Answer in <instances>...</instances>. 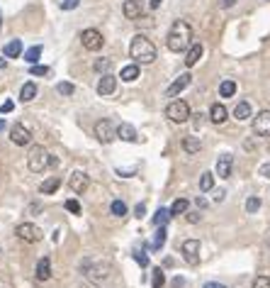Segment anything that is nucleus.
Instances as JSON below:
<instances>
[{"label":"nucleus","instance_id":"393cba45","mask_svg":"<svg viewBox=\"0 0 270 288\" xmlns=\"http://www.w3.org/2000/svg\"><path fill=\"white\" fill-rule=\"evenodd\" d=\"M34 95H37V86H34L32 81H27V83L20 88V100H22V103H30V100H34Z\"/></svg>","mask_w":270,"mask_h":288},{"label":"nucleus","instance_id":"de8ad7c7","mask_svg":"<svg viewBox=\"0 0 270 288\" xmlns=\"http://www.w3.org/2000/svg\"><path fill=\"white\" fill-rule=\"evenodd\" d=\"M217 5H219V8H234L236 0H217Z\"/></svg>","mask_w":270,"mask_h":288},{"label":"nucleus","instance_id":"3c124183","mask_svg":"<svg viewBox=\"0 0 270 288\" xmlns=\"http://www.w3.org/2000/svg\"><path fill=\"white\" fill-rule=\"evenodd\" d=\"M224 196H226V193H224V191H219V193L214 196V203H221V200H224Z\"/></svg>","mask_w":270,"mask_h":288},{"label":"nucleus","instance_id":"f257e3e1","mask_svg":"<svg viewBox=\"0 0 270 288\" xmlns=\"http://www.w3.org/2000/svg\"><path fill=\"white\" fill-rule=\"evenodd\" d=\"M166 44H168V49L175 52V54L187 52L190 44H192V27H190V22L175 20L173 27H170V32H168V37H166Z\"/></svg>","mask_w":270,"mask_h":288},{"label":"nucleus","instance_id":"4468645a","mask_svg":"<svg viewBox=\"0 0 270 288\" xmlns=\"http://www.w3.org/2000/svg\"><path fill=\"white\" fill-rule=\"evenodd\" d=\"M202 54H204V47H202L200 42H192V44H190V49L185 52V66H187V69H192V66L202 59Z\"/></svg>","mask_w":270,"mask_h":288},{"label":"nucleus","instance_id":"6ab92c4d","mask_svg":"<svg viewBox=\"0 0 270 288\" xmlns=\"http://www.w3.org/2000/svg\"><path fill=\"white\" fill-rule=\"evenodd\" d=\"M37 281H49L51 278V259L49 256H42L39 261H37Z\"/></svg>","mask_w":270,"mask_h":288},{"label":"nucleus","instance_id":"1a4fd4ad","mask_svg":"<svg viewBox=\"0 0 270 288\" xmlns=\"http://www.w3.org/2000/svg\"><path fill=\"white\" fill-rule=\"evenodd\" d=\"M180 252H183V259H185L190 266H195V264L200 261V242H197V239H185V242L180 244Z\"/></svg>","mask_w":270,"mask_h":288},{"label":"nucleus","instance_id":"09e8293b","mask_svg":"<svg viewBox=\"0 0 270 288\" xmlns=\"http://www.w3.org/2000/svg\"><path fill=\"white\" fill-rule=\"evenodd\" d=\"M204 288H226L224 283H217V281H209V283H204Z\"/></svg>","mask_w":270,"mask_h":288},{"label":"nucleus","instance_id":"423d86ee","mask_svg":"<svg viewBox=\"0 0 270 288\" xmlns=\"http://www.w3.org/2000/svg\"><path fill=\"white\" fill-rule=\"evenodd\" d=\"M93 132H95L98 142H102V144H110V142L117 137V127H115L107 117H105V120H98L95 127H93Z\"/></svg>","mask_w":270,"mask_h":288},{"label":"nucleus","instance_id":"412c9836","mask_svg":"<svg viewBox=\"0 0 270 288\" xmlns=\"http://www.w3.org/2000/svg\"><path fill=\"white\" fill-rule=\"evenodd\" d=\"M234 117L238 120V122H246V120H251L253 117V110H251V103H246V100H241L236 108H234Z\"/></svg>","mask_w":270,"mask_h":288},{"label":"nucleus","instance_id":"8fccbe9b","mask_svg":"<svg viewBox=\"0 0 270 288\" xmlns=\"http://www.w3.org/2000/svg\"><path fill=\"white\" fill-rule=\"evenodd\" d=\"M195 117H197V120H195V129H200V127H202V117H204V115H200V112H197Z\"/></svg>","mask_w":270,"mask_h":288},{"label":"nucleus","instance_id":"b1692460","mask_svg":"<svg viewBox=\"0 0 270 288\" xmlns=\"http://www.w3.org/2000/svg\"><path fill=\"white\" fill-rule=\"evenodd\" d=\"M119 78H122V81H127V83L136 81V78H139V64H129V66H124V69H122V73H119Z\"/></svg>","mask_w":270,"mask_h":288},{"label":"nucleus","instance_id":"49530a36","mask_svg":"<svg viewBox=\"0 0 270 288\" xmlns=\"http://www.w3.org/2000/svg\"><path fill=\"white\" fill-rule=\"evenodd\" d=\"M258 174H260L263 179H270V164H263V166L258 169Z\"/></svg>","mask_w":270,"mask_h":288},{"label":"nucleus","instance_id":"20e7f679","mask_svg":"<svg viewBox=\"0 0 270 288\" xmlns=\"http://www.w3.org/2000/svg\"><path fill=\"white\" fill-rule=\"evenodd\" d=\"M27 166H30V171H34V174H44V169L49 166V154H47V149L44 147H32L30 149V157H27Z\"/></svg>","mask_w":270,"mask_h":288},{"label":"nucleus","instance_id":"c03bdc74","mask_svg":"<svg viewBox=\"0 0 270 288\" xmlns=\"http://www.w3.org/2000/svg\"><path fill=\"white\" fill-rule=\"evenodd\" d=\"M13 108H15V103H13V100H5L3 105H0V112H3V115H5V112H10Z\"/></svg>","mask_w":270,"mask_h":288},{"label":"nucleus","instance_id":"5701e85b","mask_svg":"<svg viewBox=\"0 0 270 288\" xmlns=\"http://www.w3.org/2000/svg\"><path fill=\"white\" fill-rule=\"evenodd\" d=\"M3 54H5L8 59H17V56L22 54V42H20V39L8 42V44H5V49H3Z\"/></svg>","mask_w":270,"mask_h":288},{"label":"nucleus","instance_id":"6e6552de","mask_svg":"<svg viewBox=\"0 0 270 288\" xmlns=\"http://www.w3.org/2000/svg\"><path fill=\"white\" fill-rule=\"evenodd\" d=\"M81 42H83V47H85L88 52H98V49H102L105 37H102V32H98V30H83Z\"/></svg>","mask_w":270,"mask_h":288},{"label":"nucleus","instance_id":"79ce46f5","mask_svg":"<svg viewBox=\"0 0 270 288\" xmlns=\"http://www.w3.org/2000/svg\"><path fill=\"white\" fill-rule=\"evenodd\" d=\"M78 3H81V0H64L61 8H64V10H73V8H78Z\"/></svg>","mask_w":270,"mask_h":288},{"label":"nucleus","instance_id":"a878e982","mask_svg":"<svg viewBox=\"0 0 270 288\" xmlns=\"http://www.w3.org/2000/svg\"><path fill=\"white\" fill-rule=\"evenodd\" d=\"M183 149H185L187 154H197V152L202 149L200 137H185V139H183Z\"/></svg>","mask_w":270,"mask_h":288},{"label":"nucleus","instance_id":"0eeeda50","mask_svg":"<svg viewBox=\"0 0 270 288\" xmlns=\"http://www.w3.org/2000/svg\"><path fill=\"white\" fill-rule=\"evenodd\" d=\"M15 234H17L20 239L30 242V244H34V242H39V239L44 237V232H42L37 225H32V222H22V225H17Z\"/></svg>","mask_w":270,"mask_h":288},{"label":"nucleus","instance_id":"f8f14e48","mask_svg":"<svg viewBox=\"0 0 270 288\" xmlns=\"http://www.w3.org/2000/svg\"><path fill=\"white\" fill-rule=\"evenodd\" d=\"M88 183H90V179H88V174H85V171H73V174H71V179H68L71 191H73V193H78V196L88 191Z\"/></svg>","mask_w":270,"mask_h":288},{"label":"nucleus","instance_id":"c756f323","mask_svg":"<svg viewBox=\"0 0 270 288\" xmlns=\"http://www.w3.org/2000/svg\"><path fill=\"white\" fill-rule=\"evenodd\" d=\"M39 56H42V47H39V44L25 52V61H27V64H32V66H34V64L39 61Z\"/></svg>","mask_w":270,"mask_h":288},{"label":"nucleus","instance_id":"f03ea898","mask_svg":"<svg viewBox=\"0 0 270 288\" xmlns=\"http://www.w3.org/2000/svg\"><path fill=\"white\" fill-rule=\"evenodd\" d=\"M81 273L90 283H102V281L110 278L112 264H110V259H102V256H88V259L81 261Z\"/></svg>","mask_w":270,"mask_h":288},{"label":"nucleus","instance_id":"bb28decb","mask_svg":"<svg viewBox=\"0 0 270 288\" xmlns=\"http://www.w3.org/2000/svg\"><path fill=\"white\" fill-rule=\"evenodd\" d=\"M187 208H190V200H187V198H178V200L170 205V215H185Z\"/></svg>","mask_w":270,"mask_h":288},{"label":"nucleus","instance_id":"58836bf2","mask_svg":"<svg viewBox=\"0 0 270 288\" xmlns=\"http://www.w3.org/2000/svg\"><path fill=\"white\" fill-rule=\"evenodd\" d=\"M251 288H270V278L268 276H255Z\"/></svg>","mask_w":270,"mask_h":288},{"label":"nucleus","instance_id":"f704fd0d","mask_svg":"<svg viewBox=\"0 0 270 288\" xmlns=\"http://www.w3.org/2000/svg\"><path fill=\"white\" fill-rule=\"evenodd\" d=\"M166 237H168V234H166V230L161 227V230L156 232V237H153V242H151V249H161V247L166 244Z\"/></svg>","mask_w":270,"mask_h":288},{"label":"nucleus","instance_id":"e433bc0d","mask_svg":"<svg viewBox=\"0 0 270 288\" xmlns=\"http://www.w3.org/2000/svg\"><path fill=\"white\" fill-rule=\"evenodd\" d=\"M56 90H59L61 95H73V93H76V86H73V83H59Z\"/></svg>","mask_w":270,"mask_h":288},{"label":"nucleus","instance_id":"ddd939ff","mask_svg":"<svg viewBox=\"0 0 270 288\" xmlns=\"http://www.w3.org/2000/svg\"><path fill=\"white\" fill-rule=\"evenodd\" d=\"M190 81H192V76H190V73H183V76H178V78H175V81H173V83L166 88V95H168V98H175L178 93H183V90L190 86Z\"/></svg>","mask_w":270,"mask_h":288},{"label":"nucleus","instance_id":"cd10ccee","mask_svg":"<svg viewBox=\"0 0 270 288\" xmlns=\"http://www.w3.org/2000/svg\"><path fill=\"white\" fill-rule=\"evenodd\" d=\"M170 217H173V215H170V210H166V208H158V210H156V215H153V225H156V227H163V225H166Z\"/></svg>","mask_w":270,"mask_h":288},{"label":"nucleus","instance_id":"a18cd8bd","mask_svg":"<svg viewBox=\"0 0 270 288\" xmlns=\"http://www.w3.org/2000/svg\"><path fill=\"white\" fill-rule=\"evenodd\" d=\"M185 215H187V222H192V225H197V222H200V217H202L200 213H185Z\"/></svg>","mask_w":270,"mask_h":288},{"label":"nucleus","instance_id":"ea45409f","mask_svg":"<svg viewBox=\"0 0 270 288\" xmlns=\"http://www.w3.org/2000/svg\"><path fill=\"white\" fill-rule=\"evenodd\" d=\"M30 73H32V76H49V66H37V64H34V66L30 69Z\"/></svg>","mask_w":270,"mask_h":288},{"label":"nucleus","instance_id":"4c0bfd02","mask_svg":"<svg viewBox=\"0 0 270 288\" xmlns=\"http://www.w3.org/2000/svg\"><path fill=\"white\" fill-rule=\"evenodd\" d=\"M134 261H136L141 269H146V266H149V254H146V252H134Z\"/></svg>","mask_w":270,"mask_h":288},{"label":"nucleus","instance_id":"4d7b16f0","mask_svg":"<svg viewBox=\"0 0 270 288\" xmlns=\"http://www.w3.org/2000/svg\"><path fill=\"white\" fill-rule=\"evenodd\" d=\"M268 152H270V144H268Z\"/></svg>","mask_w":270,"mask_h":288},{"label":"nucleus","instance_id":"864d4df0","mask_svg":"<svg viewBox=\"0 0 270 288\" xmlns=\"http://www.w3.org/2000/svg\"><path fill=\"white\" fill-rule=\"evenodd\" d=\"M183 283H185V281H183V278H180V276H178V278H175V281H173V286H175V288H180V286H183Z\"/></svg>","mask_w":270,"mask_h":288},{"label":"nucleus","instance_id":"dca6fc26","mask_svg":"<svg viewBox=\"0 0 270 288\" xmlns=\"http://www.w3.org/2000/svg\"><path fill=\"white\" fill-rule=\"evenodd\" d=\"M117 139L136 144V142H139V134H136V129H134L129 122H122V125H117Z\"/></svg>","mask_w":270,"mask_h":288},{"label":"nucleus","instance_id":"37998d69","mask_svg":"<svg viewBox=\"0 0 270 288\" xmlns=\"http://www.w3.org/2000/svg\"><path fill=\"white\" fill-rule=\"evenodd\" d=\"M134 215H136V217H139V220H141V217H144V215H146V205H144V203H139V205H136V208H134Z\"/></svg>","mask_w":270,"mask_h":288},{"label":"nucleus","instance_id":"7ed1b4c3","mask_svg":"<svg viewBox=\"0 0 270 288\" xmlns=\"http://www.w3.org/2000/svg\"><path fill=\"white\" fill-rule=\"evenodd\" d=\"M129 56L134 59V64H153L156 61V47L149 37L136 35L129 44Z\"/></svg>","mask_w":270,"mask_h":288},{"label":"nucleus","instance_id":"2f4dec72","mask_svg":"<svg viewBox=\"0 0 270 288\" xmlns=\"http://www.w3.org/2000/svg\"><path fill=\"white\" fill-rule=\"evenodd\" d=\"M93 69H95L98 73H102V76H105V73H110V69H112V61H110V59H98V61L93 64Z\"/></svg>","mask_w":270,"mask_h":288},{"label":"nucleus","instance_id":"7c9ffc66","mask_svg":"<svg viewBox=\"0 0 270 288\" xmlns=\"http://www.w3.org/2000/svg\"><path fill=\"white\" fill-rule=\"evenodd\" d=\"M212 188H214V174H202V176H200V191L207 193V191H212Z\"/></svg>","mask_w":270,"mask_h":288},{"label":"nucleus","instance_id":"2eb2a0df","mask_svg":"<svg viewBox=\"0 0 270 288\" xmlns=\"http://www.w3.org/2000/svg\"><path fill=\"white\" fill-rule=\"evenodd\" d=\"M115 90H117V78L112 73H105L98 81V95H112Z\"/></svg>","mask_w":270,"mask_h":288},{"label":"nucleus","instance_id":"c85d7f7f","mask_svg":"<svg viewBox=\"0 0 270 288\" xmlns=\"http://www.w3.org/2000/svg\"><path fill=\"white\" fill-rule=\"evenodd\" d=\"M234 93H236V83L229 81V78L221 81V86H219V95H221V98H231Z\"/></svg>","mask_w":270,"mask_h":288},{"label":"nucleus","instance_id":"9d476101","mask_svg":"<svg viewBox=\"0 0 270 288\" xmlns=\"http://www.w3.org/2000/svg\"><path fill=\"white\" fill-rule=\"evenodd\" d=\"M253 132L258 137H270V110H260L253 117Z\"/></svg>","mask_w":270,"mask_h":288},{"label":"nucleus","instance_id":"c9c22d12","mask_svg":"<svg viewBox=\"0 0 270 288\" xmlns=\"http://www.w3.org/2000/svg\"><path fill=\"white\" fill-rule=\"evenodd\" d=\"M258 210H260V198L258 196H251L246 200V213H258Z\"/></svg>","mask_w":270,"mask_h":288},{"label":"nucleus","instance_id":"a19ab883","mask_svg":"<svg viewBox=\"0 0 270 288\" xmlns=\"http://www.w3.org/2000/svg\"><path fill=\"white\" fill-rule=\"evenodd\" d=\"M66 210H68V213H73V215H81V205H78V200H73V198H71V200H66Z\"/></svg>","mask_w":270,"mask_h":288},{"label":"nucleus","instance_id":"9b49d317","mask_svg":"<svg viewBox=\"0 0 270 288\" xmlns=\"http://www.w3.org/2000/svg\"><path fill=\"white\" fill-rule=\"evenodd\" d=\"M10 139H13V144H17V147H27V144H32V132L25 127V125H13V129H10Z\"/></svg>","mask_w":270,"mask_h":288},{"label":"nucleus","instance_id":"603ef678","mask_svg":"<svg viewBox=\"0 0 270 288\" xmlns=\"http://www.w3.org/2000/svg\"><path fill=\"white\" fill-rule=\"evenodd\" d=\"M195 203H197V208H207V200H204V198H197Z\"/></svg>","mask_w":270,"mask_h":288},{"label":"nucleus","instance_id":"aec40b11","mask_svg":"<svg viewBox=\"0 0 270 288\" xmlns=\"http://www.w3.org/2000/svg\"><path fill=\"white\" fill-rule=\"evenodd\" d=\"M226 115H229V112H226V108H224L221 103H214V105L209 108V120H212L214 125H224V122H226Z\"/></svg>","mask_w":270,"mask_h":288},{"label":"nucleus","instance_id":"f3484780","mask_svg":"<svg viewBox=\"0 0 270 288\" xmlns=\"http://www.w3.org/2000/svg\"><path fill=\"white\" fill-rule=\"evenodd\" d=\"M231 166H234V157L231 154H221L217 159V176L219 179H229L231 176Z\"/></svg>","mask_w":270,"mask_h":288},{"label":"nucleus","instance_id":"4be33fe9","mask_svg":"<svg viewBox=\"0 0 270 288\" xmlns=\"http://www.w3.org/2000/svg\"><path fill=\"white\" fill-rule=\"evenodd\" d=\"M59 186H61V179H59V176H51V179H47V181L39 186V193L51 196V193H56V191H59Z\"/></svg>","mask_w":270,"mask_h":288},{"label":"nucleus","instance_id":"6e6d98bb","mask_svg":"<svg viewBox=\"0 0 270 288\" xmlns=\"http://www.w3.org/2000/svg\"><path fill=\"white\" fill-rule=\"evenodd\" d=\"M5 129V120H0V132H3Z\"/></svg>","mask_w":270,"mask_h":288},{"label":"nucleus","instance_id":"13d9d810","mask_svg":"<svg viewBox=\"0 0 270 288\" xmlns=\"http://www.w3.org/2000/svg\"><path fill=\"white\" fill-rule=\"evenodd\" d=\"M268 244H270V239H268Z\"/></svg>","mask_w":270,"mask_h":288},{"label":"nucleus","instance_id":"39448f33","mask_svg":"<svg viewBox=\"0 0 270 288\" xmlns=\"http://www.w3.org/2000/svg\"><path fill=\"white\" fill-rule=\"evenodd\" d=\"M166 117L170 120V122H187L192 115H190V105L185 103V100H170L168 103V108H166Z\"/></svg>","mask_w":270,"mask_h":288},{"label":"nucleus","instance_id":"a211bd4d","mask_svg":"<svg viewBox=\"0 0 270 288\" xmlns=\"http://www.w3.org/2000/svg\"><path fill=\"white\" fill-rule=\"evenodd\" d=\"M122 13H124L127 20H139L141 18V0H127Z\"/></svg>","mask_w":270,"mask_h":288},{"label":"nucleus","instance_id":"473e14b6","mask_svg":"<svg viewBox=\"0 0 270 288\" xmlns=\"http://www.w3.org/2000/svg\"><path fill=\"white\" fill-rule=\"evenodd\" d=\"M166 286V273L163 269H153V281H151V288H163Z\"/></svg>","mask_w":270,"mask_h":288},{"label":"nucleus","instance_id":"5fc2aeb1","mask_svg":"<svg viewBox=\"0 0 270 288\" xmlns=\"http://www.w3.org/2000/svg\"><path fill=\"white\" fill-rule=\"evenodd\" d=\"M161 3H163V0H151V8H158Z\"/></svg>","mask_w":270,"mask_h":288},{"label":"nucleus","instance_id":"72a5a7b5","mask_svg":"<svg viewBox=\"0 0 270 288\" xmlns=\"http://www.w3.org/2000/svg\"><path fill=\"white\" fill-rule=\"evenodd\" d=\"M110 210H112V215H115V217H124V215H127V205H124L122 200H112Z\"/></svg>","mask_w":270,"mask_h":288}]
</instances>
